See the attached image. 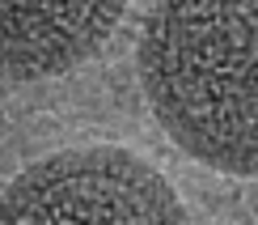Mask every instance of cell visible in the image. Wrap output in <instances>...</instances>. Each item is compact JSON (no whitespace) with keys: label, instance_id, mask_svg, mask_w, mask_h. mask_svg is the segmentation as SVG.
<instances>
[{"label":"cell","instance_id":"obj_3","mask_svg":"<svg viewBox=\"0 0 258 225\" xmlns=\"http://www.w3.org/2000/svg\"><path fill=\"white\" fill-rule=\"evenodd\" d=\"M127 0H0V77L42 81L89 60Z\"/></svg>","mask_w":258,"mask_h":225},{"label":"cell","instance_id":"obj_1","mask_svg":"<svg viewBox=\"0 0 258 225\" xmlns=\"http://www.w3.org/2000/svg\"><path fill=\"white\" fill-rule=\"evenodd\" d=\"M140 81L174 145L212 170L258 178V0H157Z\"/></svg>","mask_w":258,"mask_h":225},{"label":"cell","instance_id":"obj_2","mask_svg":"<svg viewBox=\"0 0 258 225\" xmlns=\"http://www.w3.org/2000/svg\"><path fill=\"white\" fill-rule=\"evenodd\" d=\"M186 208L148 162L114 145L30 166L0 191V225H178Z\"/></svg>","mask_w":258,"mask_h":225}]
</instances>
